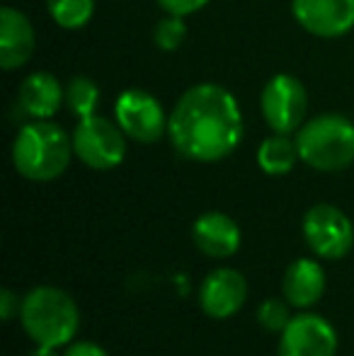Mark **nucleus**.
Here are the masks:
<instances>
[{
  "instance_id": "f257e3e1",
  "label": "nucleus",
  "mask_w": 354,
  "mask_h": 356,
  "mask_svg": "<svg viewBox=\"0 0 354 356\" xmlns=\"http://www.w3.org/2000/svg\"><path fill=\"white\" fill-rule=\"evenodd\" d=\"M243 112L236 95L216 83H199L184 90L168 122V136L182 158L216 163L243 141Z\"/></svg>"
},
{
  "instance_id": "f03ea898",
  "label": "nucleus",
  "mask_w": 354,
  "mask_h": 356,
  "mask_svg": "<svg viewBox=\"0 0 354 356\" xmlns=\"http://www.w3.org/2000/svg\"><path fill=\"white\" fill-rule=\"evenodd\" d=\"M73 136L51 119H32L22 124L13 141V165L24 179L51 182L71 165Z\"/></svg>"
},
{
  "instance_id": "7ed1b4c3",
  "label": "nucleus",
  "mask_w": 354,
  "mask_h": 356,
  "mask_svg": "<svg viewBox=\"0 0 354 356\" xmlns=\"http://www.w3.org/2000/svg\"><path fill=\"white\" fill-rule=\"evenodd\" d=\"M19 320L27 337L39 347H66L81 327L78 305L56 286H37L22 298Z\"/></svg>"
},
{
  "instance_id": "20e7f679",
  "label": "nucleus",
  "mask_w": 354,
  "mask_h": 356,
  "mask_svg": "<svg viewBox=\"0 0 354 356\" xmlns=\"http://www.w3.org/2000/svg\"><path fill=\"white\" fill-rule=\"evenodd\" d=\"M301 163L318 172H340L354 163V122L345 114H318L296 131Z\"/></svg>"
},
{
  "instance_id": "39448f33",
  "label": "nucleus",
  "mask_w": 354,
  "mask_h": 356,
  "mask_svg": "<svg viewBox=\"0 0 354 356\" xmlns=\"http://www.w3.org/2000/svg\"><path fill=\"white\" fill-rule=\"evenodd\" d=\"M73 150L78 160L90 170L107 172L124 163L127 158V134L117 122L99 114L78 119L73 129Z\"/></svg>"
},
{
  "instance_id": "423d86ee",
  "label": "nucleus",
  "mask_w": 354,
  "mask_h": 356,
  "mask_svg": "<svg viewBox=\"0 0 354 356\" xmlns=\"http://www.w3.org/2000/svg\"><path fill=\"white\" fill-rule=\"evenodd\" d=\"M260 112L274 134H296L308 114V92L303 83L291 73L272 75L262 88Z\"/></svg>"
},
{
  "instance_id": "0eeeda50",
  "label": "nucleus",
  "mask_w": 354,
  "mask_h": 356,
  "mask_svg": "<svg viewBox=\"0 0 354 356\" xmlns=\"http://www.w3.org/2000/svg\"><path fill=\"white\" fill-rule=\"evenodd\" d=\"M114 122L131 141L156 143L168 134L170 117L166 114L156 95L141 88H129L114 102Z\"/></svg>"
},
{
  "instance_id": "6e6552de",
  "label": "nucleus",
  "mask_w": 354,
  "mask_h": 356,
  "mask_svg": "<svg viewBox=\"0 0 354 356\" xmlns=\"http://www.w3.org/2000/svg\"><path fill=\"white\" fill-rule=\"evenodd\" d=\"M306 245L323 259H342L354 245V225L350 216L332 204H316L303 216Z\"/></svg>"
},
{
  "instance_id": "1a4fd4ad",
  "label": "nucleus",
  "mask_w": 354,
  "mask_h": 356,
  "mask_svg": "<svg viewBox=\"0 0 354 356\" xmlns=\"http://www.w3.org/2000/svg\"><path fill=\"white\" fill-rule=\"evenodd\" d=\"M337 332L325 318L301 313L291 318L279 339V356H335Z\"/></svg>"
},
{
  "instance_id": "9d476101",
  "label": "nucleus",
  "mask_w": 354,
  "mask_h": 356,
  "mask_svg": "<svg viewBox=\"0 0 354 356\" xmlns=\"http://www.w3.org/2000/svg\"><path fill=\"white\" fill-rule=\"evenodd\" d=\"M291 13L308 34L345 37L354 29V0H291Z\"/></svg>"
},
{
  "instance_id": "9b49d317",
  "label": "nucleus",
  "mask_w": 354,
  "mask_h": 356,
  "mask_svg": "<svg viewBox=\"0 0 354 356\" xmlns=\"http://www.w3.org/2000/svg\"><path fill=\"white\" fill-rule=\"evenodd\" d=\"M248 298V282L231 267L214 269L199 286V305L209 318L226 320L243 308Z\"/></svg>"
},
{
  "instance_id": "f8f14e48",
  "label": "nucleus",
  "mask_w": 354,
  "mask_h": 356,
  "mask_svg": "<svg viewBox=\"0 0 354 356\" xmlns=\"http://www.w3.org/2000/svg\"><path fill=\"white\" fill-rule=\"evenodd\" d=\"M37 47V34L24 13L13 5L0 10V68L17 71L32 58Z\"/></svg>"
},
{
  "instance_id": "ddd939ff",
  "label": "nucleus",
  "mask_w": 354,
  "mask_h": 356,
  "mask_svg": "<svg viewBox=\"0 0 354 356\" xmlns=\"http://www.w3.org/2000/svg\"><path fill=\"white\" fill-rule=\"evenodd\" d=\"M194 245L211 259H226L241 248V228L231 216L221 211L202 213L192 225Z\"/></svg>"
},
{
  "instance_id": "4468645a",
  "label": "nucleus",
  "mask_w": 354,
  "mask_h": 356,
  "mask_svg": "<svg viewBox=\"0 0 354 356\" xmlns=\"http://www.w3.org/2000/svg\"><path fill=\"white\" fill-rule=\"evenodd\" d=\"M17 104L29 119H51L66 104V88L54 73L37 71L22 80Z\"/></svg>"
},
{
  "instance_id": "2eb2a0df",
  "label": "nucleus",
  "mask_w": 354,
  "mask_h": 356,
  "mask_svg": "<svg viewBox=\"0 0 354 356\" xmlns=\"http://www.w3.org/2000/svg\"><path fill=\"white\" fill-rule=\"evenodd\" d=\"M284 298L293 308H311L325 293V269L313 259H296L284 272Z\"/></svg>"
},
{
  "instance_id": "dca6fc26",
  "label": "nucleus",
  "mask_w": 354,
  "mask_h": 356,
  "mask_svg": "<svg viewBox=\"0 0 354 356\" xmlns=\"http://www.w3.org/2000/svg\"><path fill=\"white\" fill-rule=\"evenodd\" d=\"M301 160L298 155L296 136H289V134H272L257 148V165L265 175L279 177V175H287L293 170V165Z\"/></svg>"
},
{
  "instance_id": "f3484780",
  "label": "nucleus",
  "mask_w": 354,
  "mask_h": 356,
  "mask_svg": "<svg viewBox=\"0 0 354 356\" xmlns=\"http://www.w3.org/2000/svg\"><path fill=\"white\" fill-rule=\"evenodd\" d=\"M99 104V88L88 75H73L66 85V107L73 117L83 119L90 114H97Z\"/></svg>"
},
{
  "instance_id": "a211bd4d",
  "label": "nucleus",
  "mask_w": 354,
  "mask_h": 356,
  "mask_svg": "<svg viewBox=\"0 0 354 356\" xmlns=\"http://www.w3.org/2000/svg\"><path fill=\"white\" fill-rule=\"evenodd\" d=\"M51 19L63 29H81L92 19L95 0H47Z\"/></svg>"
},
{
  "instance_id": "6ab92c4d",
  "label": "nucleus",
  "mask_w": 354,
  "mask_h": 356,
  "mask_svg": "<svg viewBox=\"0 0 354 356\" xmlns=\"http://www.w3.org/2000/svg\"><path fill=\"white\" fill-rule=\"evenodd\" d=\"M187 39V22L177 15H166L153 27V42L161 51H177Z\"/></svg>"
},
{
  "instance_id": "aec40b11",
  "label": "nucleus",
  "mask_w": 354,
  "mask_h": 356,
  "mask_svg": "<svg viewBox=\"0 0 354 356\" xmlns=\"http://www.w3.org/2000/svg\"><path fill=\"white\" fill-rule=\"evenodd\" d=\"M257 323L267 330V332H284L287 325L291 323V310H289V300L267 298L257 308Z\"/></svg>"
},
{
  "instance_id": "412c9836",
  "label": "nucleus",
  "mask_w": 354,
  "mask_h": 356,
  "mask_svg": "<svg viewBox=\"0 0 354 356\" xmlns=\"http://www.w3.org/2000/svg\"><path fill=\"white\" fill-rule=\"evenodd\" d=\"M211 0H158L163 10L168 15H177V17H187V15H194L199 10H204Z\"/></svg>"
},
{
  "instance_id": "4be33fe9",
  "label": "nucleus",
  "mask_w": 354,
  "mask_h": 356,
  "mask_svg": "<svg viewBox=\"0 0 354 356\" xmlns=\"http://www.w3.org/2000/svg\"><path fill=\"white\" fill-rule=\"evenodd\" d=\"M19 310H22V300H19V296L10 289L0 291V318H3L5 323H10L15 315H19Z\"/></svg>"
},
{
  "instance_id": "5701e85b",
  "label": "nucleus",
  "mask_w": 354,
  "mask_h": 356,
  "mask_svg": "<svg viewBox=\"0 0 354 356\" xmlns=\"http://www.w3.org/2000/svg\"><path fill=\"white\" fill-rule=\"evenodd\" d=\"M63 356H107V352L92 342H71Z\"/></svg>"
},
{
  "instance_id": "b1692460",
  "label": "nucleus",
  "mask_w": 354,
  "mask_h": 356,
  "mask_svg": "<svg viewBox=\"0 0 354 356\" xmlns=\"http://www.w3.org/2000/svg\"><path fill=\"white\" fill-rule=\"evenodd\" d=\"M27 356H58V354H56V349H54V347H39V344H37V349H32Z\"/></svg>"
}]
</instances>
